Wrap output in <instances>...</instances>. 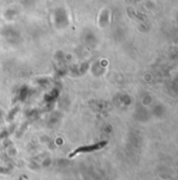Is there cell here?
I'll use <instances>...</instances> for the list:
<instances>
[{
  "label": "cell",
  "mask_w": 178,
  "mask_h": 180,
  "mask_svg": "<svg viewBox=\"0 0 178 180\" xmlns=\"http://www.w3.org/2000/svg\"><path fill=\"white\" fill-rule=\"evenodd\" d=\"M100 147H103V144H94V146H90V147H86V148H80L78 150H75V151L70 154V156H74L75 154H78V153L80 152H88V151H92V150H95V149H99Z\"/></svg>",
  "instance_id": "obj_1"
}]
</instances>
